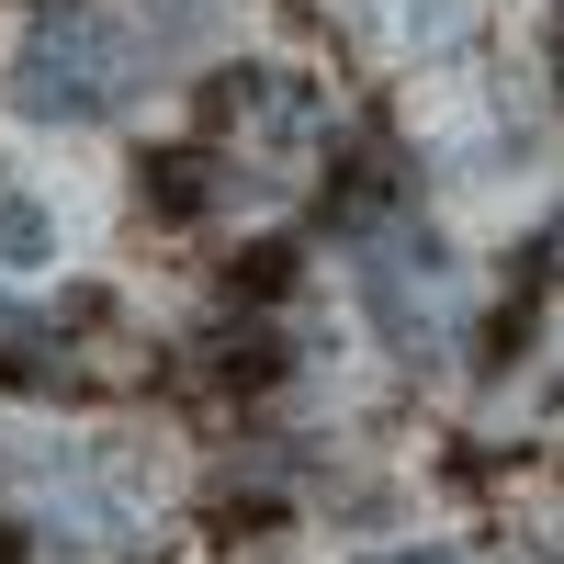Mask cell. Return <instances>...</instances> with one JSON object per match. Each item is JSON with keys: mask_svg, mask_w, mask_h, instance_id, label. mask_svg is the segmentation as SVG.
Returning a JSON list of instances; mask_svg holds the SVG:
<instances>
[{"mask_svg": "<svg viewBox=\"0 0 564 564\" xmlns=\"http://www.w3.org/2000/svg\"><path fill=\"white\" fill-rule=\"evenodd\" d=\"M45 249H57V226H45V204H34V193H0V260L23 271V260H45Z\"/></svg>", "mask_w": 564, "mask_h": 564, "instance_id": "5", "label": "cell"}, {"mask_svg": "<svg viewBox=\"0 0 564 564\" xmlns=\"http://www.w3.org/2000/svg\"><path fill=\"white\" fill-rule=\"evenodd\" d=\"M553 271H564V226H553Z\"/></svg>", "mask_w": 564, "mask_h": 564, "instance_id": "9", "label": "cell"}, {"mask_svg": "<svg viewBox=\"0 0 564 564\" xmlns=\"http://www.w3.org/2000/svg\"><path fill=\"white\" fill-rule=\"evenodd\" d=\"M215 124L238 135V148H260V159H294V148H316V135H327L316 90L282 79V68H226V79H215Z\"/></svg>", "mask_w": 564, "mask_h": 564, "instance_id": "3", "label": "cell"}, {"mask_svg": "<svg viewBox=\"0 0 564 564\" xmlns=\"http://www.w3.org/2000/svg\"><path fill=\"white\" fill-rule=\"evenodd\" d=\"M531 542H542V553L564 564V497H553V508H542V520H531Z\"/></svg>", "mask_w": 564, "mask_h": 564, "instance_id": "8", "label": "cell"}, {"mask_svg": "<svg viewBox=\"0 0 564 564\" xmlns=\"http://www.w3.org/2000/svg\"><path fill=\"white\" fill-rule=\"evenodd\" d=\"M0 372H34V384H68L57 339H45V316H23L12 294H0Z\"/></svg>", "mask_w": 564, "mask_h": 564, "instance_id": "4", "label": "cell"}, {"mask_svg": "<svg viewBox=\"0 0 564 564\" xmlns=\"http://www.w3.org/2000/svg\"><path fill=\"white\" fill-rule=\"evenodd\" d=\"M148 193H159L170 215H193V204H204V170H193V159H181V148H170V159L148 170Z\"/></svg>", "mask_w": 564, "mask_h": 564, "instance_id": "6", "label": "cell"}, {"mask_svg": "<svg viewBox=\"0 0 564 564\" xmlns=\"http://www.w3.org/2000/svg\"><path fill=\"white\" fill-rule=\"evenodd\" d=\"M361 564H463L452 542H406V553H361Z\"/></svg>", "mask_w": 564, "mask_h": 564, "instance_id": "7", "label": "cell"}, {"mask_svg": "<svg viewBox=\"0 0 564 564\" xmlns=\"http://www.w3.org/2000/svg\"><path fill=\"white\" fill-rule=\"evenodd\" d=\"M361 305L372 327H384L395 350H452V327H463V260L441 238H417V226H384V238L361 249Z\"/></svg>", "mask_w": 564, "mask_h": 564, "instance_id": "2", "label": "cell"}, {"mask_svg": "<svg viewBox=\"0 0 564 564\" xmlns=\"http://www.w3.org/2000/svg\"><path fill=\"white\" fill-rule=\"evenodd\" d=\"M159 57V23H124V12H45L23 68H12V113L34 124H102L135 102V79Z\"/></svg>", "mask_w": 564, "mask_h": 564, "instance_id": "1", "label": "cell"}]
</instances>
